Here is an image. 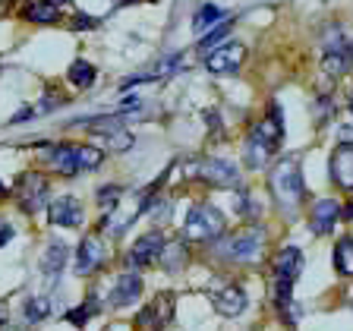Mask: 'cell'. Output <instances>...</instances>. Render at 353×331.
<instances>
[{"instance_id":"1","label":"cell","mask_w":353,"mask_h":331,"mask_svg":"<svg viewBox=\"0 0 353 331\" xmlns=\"http://www.w3.org/2000/svg\"><path fill=\"white\" fill-rule=\"evenodd\" d=\"M303 274V252L296 246H284L274 256V303L284 312L287 325L296 322V306H294V284Z\"/></svg>"},{"instance_id":"2","label":"cell","mask_w":353,"mask_h":331,"mask_svg":"<svg viewBox=\"0 0 353 331\" xmlns=\"http://www.w3.org/2000/svg\"><path fill=\"white\" fill-rule=\"evenodd\" d=\"M281 139H284L281 110H272V117H265L262 123L252 130L250 139H246V148H243V154H246V164H250L252 170H262L265 164L274 158V152H278Z\"/></svg>"},{"instance_id":"3","label":"cell","mask_w":353,"mask_h":331,"mask_svg":"<svg viewBox=\"0 0 353 331\" xmlns=\"http://www.w3.org/2000/svg\"><path fill=\"white\" fill-rule=\"evenodd\" d=\"M272 196L287 214L296 212L303 202V192H306V183H303V170H300V158H284L272 168Z\"/></svg>"},{"instance_id":"4","label":"cell","mask_w":353,"mask_h":331,"mask_svg":"<svg viewBox=\"0 0 353 331\" xmlns=\"http://www.w3.org/2000/svg\"><path fill=\"white\" fill-rule=\"evenodd\" d=\"M48 161L57 174L63 177H76L82 170H95L101 168V148L92 146H48Z\"/></svg>"},{"instance_id":"5","label":"cell","mask_w":353,"mask_h":331,"mask_svg":"<svg viewBox=\"0 0 353 331\" xmlns=\"http://www.w3.org/2000/svg\"><path fill=\"white\" fill-rule=\"evenodd\" d=\"M224 228H228V224H224V214L214 205H208V202H199V205H192L190 214H186L183 234H186V240L212 243L224 234Z\"/></svg>"},{"instance_id":"6","label":"cell","mask_w":353,"mask_h":331,"mask_svg":"<svg viewBox=\"0 0 353 331\" xmlns=\"http://www.w3.org/2000/svg\"><path fill=\"white\" fill-rule=\"evenodd\" d=\"M262 250H265V230L262 228H246L224 243V256L240 262V265L259 262V259H262Z\"/></svg>"},{"instance_id":"7","label":"cell","mask_w":353,"mask_h":331,"mask_svg":"<svg viewBox=\"0 0 353 331\" xmlns=\"http://www.w3.org/2000/svg\"><path fill=\"white\" fill-rule=\"evenodd\" d=\"M243 60H246V48L240 41H224L205 57V66L214 76H234L243 66Z\"/></svg>"},{"instance_id":"8","label":"cell","mask_w":353,"mask_h":331,"mask_svg":"<svg viewBox=\"0 0 353 331\" xmlns=\"http://www.w3.org/2000/svg\"><path fill=\"white\" fill-rule=\"evenodd\" d=\"M51 199V183L44 174H22L19 177V205L22 212H41Z\"/></svg>"},{"instance_id":"9","label":"cell","mask_w":353,"mask_h":331,"mask_svg":"<svg viewBox=\"0 0 353 331\" xmlns=\"http://www.w3.org/2000/svg\"><path fill=\"white\" fill-rule=\"evenodd\" d=\"M196 177L205 180V183H212V186H236L240 183L236 168L230 161H224V158H202V161L196 164Z\"/></svg>"},{"instance_id":"10","label":"cell","mask_w":353,"mask_h":331,"mask_svg":"<svg viewBox=\"0 0 353 331\" xmlns=\"http://www.w3.org/2000/svg\"><path fill=\"white\" fill-rule=\"evenodd\" d=\"M104 240L98 234H88L82 237L79 250H76V274H92L95 268H101L104 265Z\"/></svg>"},{"instance_id":"11","label":"cell","mask_w":353,"mask_h":331,"mask_svg":"<svg viewBox=\"0 0 353 331\" xmlns=\"http://www.w3.org/2000/svg\"><path fill=\"white\" fill-rule=\"evenodd\" d=\"M161 250H164V237H161V230H152V234H145V237H139V240L132 243V250H130V265L132 268H145V265H152V262H158L161 259Z\"/></svg>"},{"instance_id":"12","label":"cell","mask_w":353,"mask_h":331,"mask_svg":"<svg viewBox=\"0 0 353 331\" xmlns=\"http://www.w3.org/2000/svg\"><path fill=\"white\" fill-rule=\"evenodd\" d=\"M170 316H174V300H170V294H161L158 300H152L139 312V328L142 331H161L164 325L170 322Z\"/></svg>"},{"instance_id":"13","label":"cell","mask_w":353,"mask_h":331,"mask_svg":"<svg viewBox=\"0 0 353 331\" xmlns=\"http://www.w3.org/2000/svg\"><path fill=\"white\" fill-rule=\"evenodd\" d=\"M48 221L57 228H79L82 224V205L73 196H60L48 205Z\"/></svg>"},{"instance_id":"14","label":"cell","mask_w":353,"mask_h":331,"mask_svg":"<svg viewBox=\"0 0 353 331\" xmlns=\"http://www.w3.org/2000/svg\"><path fill=\"white\" fill-rule=\"evenodd\" d=\"M338 218H341L338 199H319L316 205H312V214H309V228H312V234L325 237V234H331V230H334Z\"/></svg>"},{"instance_id":"15","label":"cell","mask_w":353,"mask_h":331,"mask_svg":"<svg viewBox=\"0 0 353 331\" xmlns=\"http://www.w3.org/2000/svg\"><path fill=\"white\" fill-rule=\"evenodd\" d=\"M331 180L341 190H353V146L350 142H341L331 152Z\"/></svg>"},{"instance_id":"16","label":"cell","mask_w":353,"mask_h":331,"mask_svg":"<svg viewBox=\"0 0 353 331\" xmlns=\"http://www.w3.org/2000/svg\"><path fill=\"white\" fill-rule=\"evenodd\" d=\"M212 306L218 309L221 316L236 319L243 309H246V294H243L236 284H224V287H218V290H212Z\"/></svg>"},{"instance_id":"17","label":"cell","mask_w":353,"mask_h":331,"mask_svg":"<svg viewBox=\"0 0 353 331\" xmlns=\"http://www.w3.org/2000/svg\"><path fill=\"white\" fill-rule=\"evenodd\" d=\"M142 297V278L136 272H123L110 290V306L114 309H123V306H132V303Z\"/></svg>"},{"instance_id":"18","label":"cell","mask_w":353,"mask_h":331,"mask_svg":"<svg viewBox=\"0 0 353 331\" xmlns=\"http://www.w3.org/2000/svg\"><path fill=\"white\" fill-rule=\"evenodd\" d=\"M66 246L60 240H51L48 243V250H44V256H41V274L48 281H57L60 278V272H63V265H66Z\"/></svg>"},{"instance_id":"19","label":"cell","mask_w":353,"mask_h":331,"mask_svg":"<svg viewBox=\"0 0 353 331\" xmlns=\"http://www.w3.org/2000/svg\"><path fill=\"white\" fill-rule=\"evenodd\" d=\"M221 22H224V13H221L214 3H202V7H199V13H196V19H192V32L205 38L212 29H218Z\"/></svg>"},{"instance_id":"20","label":"cell","mask_w":353,"mask_h":331,"mask_svg":"<svg viewBox=\"0 0 353 331\" xmlns=\"http://www.w3.org/2000/svg\"><path fill=\"white\" fill-rule=\"evenodd\" d=\"M186 259H190V252H186V243H164V250H161V259L158 262L164 265V272H180L186 265Z\"/></svg>"},{"instance_id":"21","label":"cell","mask_w":353,"mask_h":331,"mask_svg":"<svg viewBox=\"0 0 353 331\" xmlns=\"http://www.w3.org/2000/svg\"><path fill=\"white\" fill-rule=\"evenodd\" d=\"M334 268L344 278H353V237H341L334 246Z\"/></svg>"},{"instance_id":"22","label":"cell","mask_w":353,"mask_h":331,"mask_svg":"<svg viewBox=\"0 0 353 331\" xmlns=\"http://www.w3.org/2000/svg\"><path fill=\"white\" fill-rule=\"evenodd\" d=\"M26 19L38 22V26H44V22H54V19H57V7H54L51 0H32L29 7H26Z\"/></svg>"},{"instance_id":"23","label":"cell","mask_w":353,"mask_h":331,"mask_svg":"<svg viewBox=\"0 0 353 331\" xmlns=\"http://www.w3.org/2000/svg\"><path fill=\"white\" fill-rule=\"evenodd\" d=\"M70 82H73L76 88L95 86V66L85 63V60H73V66H70Z\"/></svg>"},{"instance_id":"24","label":"cell","mask_w":353,"mask_h":331,"mask_svg":"<svg viewBox=\"0 0 353 331\" xmlns=\"http://www.w3.org/2000/svg\"><path fill=\"white\" fill-rule=\"evenodd\" d=\"M22 316H26V322H41V319L51 316V300L48 297H32L22 306Z\"/></svg>"},{"instance_id":"25","label":"cell","mask_w":353,"mask_h":331,"mask_svg":"<svg viewBox=\"0 0 353 331\" xmlns=\"http://www.w3.org/2000/svg\"><path fill=\"white\" fill-rule=\"evenodd\" d=\"M95 312H98V300H95V297H88V300L82 303L79 309H70V312H66V322L76 325V328H82V325L95 316Z\"/></svg>"},{"instance_id":"26","label":"cell","mask_w":353,"mask_h":331,"mask_svg":"<svg viewBox=\"0 0 353 331\" xmlns=\"http://www.w3.org/2000/svg\"><path fill=\"white\" fill-rule=\"evenodd\" d=\"M230 26H234V16H228V19L221 22L218 29H212V32H208V35H205V38H202V48H205V51H208V54H212V51H214V48H218V44H224V38H228Z\"/></svg>"},{"instance_id":"27","label":"cell","mask_w":353,"mask_h":331,"mask_svg":"<svg viewBox=\"0 0 353 331\" xmlns=\"http://www.w3.org/2000/svg\"><path fill=\"white\" fill-rule=\"evenodd\" d=\"M120 196H123L120 186H101V190H98V205H101L104 212H114L117 202H120Z\"/></svg>"},{"instance_id":"28","label":"cell","mask_w":353,"mask_h":331,"mask_svg":"<svg viewBox=\"0 0 353 331\" xmlns=\"http://www.w3.org/2000/svg\"><path fill=\"white\" fill-rule=\"evenodd\" d=\"M108 139V146L114 148V152H126V148L132 146V136L126 130H120V132H110V136H104Z\"/></svg>"},{"instance_id":"29","label":"cell","mask_w":353,"mask_h":331,"mask_svg":"<svg viewBox=\"0 0 353 331\" xmlns=\"http://www.w3.org/2000/svg\"><path fill=\"white\" fill-rule=\"evenodd\" d=\"M10 237H13V228H10V224H0V246H7Z\"/></svg>"},{"instance_id":"30","label":"cell","mask_w":353,"mask_h":331,"mask_svg":"<svg viewBox=\"0 0 353 331\" xmlns=\"http://www.w3.org/2000/svg\"><path fill=\"white\" fill-rule=\"evenodd\" d=\"M7 328V306H3V303H0V331Z\"/></svg>"},{"instance_id":"31","label":"cell","mask_w":353,"mask_h":331,"mask_svg":"<svg viewBox=\"0 0 353 331\" xmlns=\"http://www.w3.org/2000/svg\"><path fill=\"white\" fill-rule=\"evenodd\" d=\"M7 196V186H3V180H0V199Z\"/></svg>"},{"instance_id":"32","label":"cell","mask_w":353,"mask_h":331,"mask_svg":"<svg viewBox=\"0 0 353 331\" xmlns=\"http://www.w3.org/2000/svg\"><path fill=\"white\" fill-rule=\"evenodd\" d=\"M3 331H22V328H16V325H7V328H3Z\"/></svg>"},{"instance_id":"33","label":"cell","mask_w":353,"mask_h":331,"mask_svg":"<svg viewBox=\"0 0 353 331\" xmlns=\"http://www.w3.org/2000/svg\"><path fill=\"white\" fill-rule=\"evenodd\" d=\"M51 3H54V7H57V3H63V0H51Z\"/></svg>"},{"instance_id":"34","label":"cell","mask_w":353,"mask_h":331,"mask_svg":"<svg viewBox=\"0 0 353 331\" xmlns=\"http://www.w3.org/2000/svg\"><path fill=\"white\" fill-rule=\"evenodd\" d=\"M350 110H353V95H350Z\"/></svg>"}]
</instances>
